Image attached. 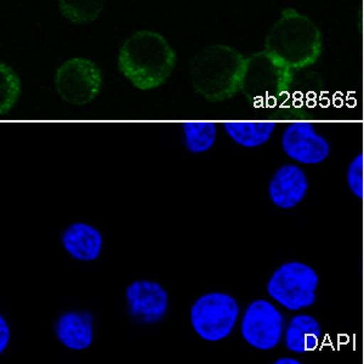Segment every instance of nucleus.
<instances>
[{"label":"nucleus","mask_w":364,"mask_h":364,"mask_svg":"<svg viewBox=\"0 0 364 364\" xmlns=\"http://www.w3.org/2000/svg\"><path fill=\"white\" fill-rule=\"evenodd\" d=\"M318 283L315 269L293 261L273 272L267 283V293L287 310L299 311L315 304Z\"/></svg>","instance_id":"5"},{"label":"nucleus","mask_w":364,"mask_h":364,"mask_svg":"<svg viewBox=\"0 0 364 364\" xmlns=\"http://www.w3.org/2000/svg\"><path fill=\"white\" fill-rule=\"evenodd\" d=\"M309 190L306 175L294 164L281 166L269 181V195L272 203L281 209L296 207Z\"/></svg>","instance_id":"11"},{"label":"nucleus","mask_w":364,"mask_h":364,"mask_svg":"<svg viewBox=\"0 0 364 364\" xmlns=\"http://www.w3.org/2000/svg\"><path fill=\"white\" fill-rule=\"evenodd\" d=\"M265 51L290 72L306 68L322 51L321 32L309 17L287 9L267 34Z\"/></svg>","instance_id":"3"},{"label":"nucleus","mask_w":364,"mask_h":364,"mask_svg":"<svg viewBox=\"0 0 364 364\" xmlns=\"http://www.w3.org/2000/svg\"><path fill=\"white\" fill-rule=\"evenodd\" d=\"M274 364H300V362L294 360V358H288V357H284V358H279V360H276Z\"/></svg>","instance_id":"21"},{"label":"nucleus","mask_w":364,"mask_h":364,"mask_svg":"<svg viewBox=\"0 0 364 364\" xmlns=\"http://www.w3.org/2000/svg\"><path fill=\"white\" fill-rule=\"evenodd\" d=\"M321 336L322 329L314 317L307 315L295 316L287 328V348L296 353L314 351L318 346Z\"/></svg>","instance_id":"14"},{"label":"nucleus","mask_w":364,"mask_h":364,"mask_svg":"<svg viewBox=\"0 0 364 364\" xmlns=\"http://www.w3.org/2000/svg\"><path fill=\"white\" fill-rule=\"evenodd\" d=\"M247 58L231 46H207L191 60L192 85L211 102L231 99L243 87Z\"/></svg>","instance_id":"2"},{"label":"nucleus","mask_w":364,"mask_h":364,"mask_svg":"<svg viewBox=\"0 0 364 364\" xmlns=\"http://www.w3.org/2000/svg\"><path fill=\"white\" fill-rule=\"evenodd\" d=\"M240 306L231 295L211 291L196 300L191 309V326L196 334L209 343L226 339L236 326Z\"/></svg>","instance_id":"4"},{"label":"nucleus","mask_w":364,"mask_h":364,"mask_svg":"<svg viewBox=\"0 0 364 364\" xmlns=\"http://www.w3.org/2000/svg\"><path fill=\"white\" fill-rule=\"evenodd\" d=\"M181 127L185 147L191 154H203L215 144L218 129L213 122H185Z\"/></svg>","instance_id":"16"},{"label":"nucleus","mask_w":364,"mask_h":364,"mask_svg":"<svg viewBox=\"0 0 364 364\" xmlns=\"http://www.w3.org/2000/svg\"><path fill=\"white\" fill-rule=\"evenodd\" d=\"M240 333L252 348L269 351L281 343L283 316L271 302L255 300L245 310Z\"/></svg>","instance_id":"7"},{"label":"nucleus","mask_w":364,"mask_h":364,"mask_svg":"<svg viewBox=\"0 0 364 364\" xmlns=\"http://www.w3.org/2000/svg\"><path fill=\"white\" fill-rule=\"evenodd\" d=\"M102 85V72L89 58H70L55 73V87L58 96L75 106H83L94 101Z\"/></svg>","instance_id":"6"},{"label":"nucleus","mask_w":364,"mask_h":364,"mask_svg":"<svg viewBox=\"0 0 364 364\" xmlns=\"http://www.w3.org/2000/svg\"><path fill=\"white\" fill-rule=\"evenodd\" d=\"M106 0H58L60 13L75 25L95 22L102 14Z\"/></svg>","instance_id":"17"},{"label":"nucleus","mask_w":364,"mask_h":364,"mask_svg":"<svg viewBox=\"0 0 364 364\" xmlns=\"http://www.w3.org/2000/svg\"><path fill=\"white\" fill-rule=\"evenodd\" d=\"M282 147L288 157L306 166L319 164L331 154L328 141L316 132L310 122L290 123L282 135Z\"/></svg>","instance_id":"9"},{"label":"nucleus","mask_w":364,"mask_h":364,"mask_svg":"<svg viewBox=\"0 0 364 364\" xmlns=\"http://www.w3.org/2000/svg\"><path fill=\"white\" fill-rule=\"evenodd\" d=\"M290 77V70L278 65L265 50L247 58L243 87L245 94H269L283 87Z\"/></svg>","instance_id":"10"},{"label":"nucleus","mask_w":364,"mask_h":364,"mask_svg":"<svg viewBox=\"0 0 364 364\" xmlns=\"http://www.w3.org/2000/svg\"><path fill=\"white\" fill-rule=\"evenodd\" d=\"M55 336L58 341L73 351L90 348L94 340V327L89 316L77 311H68L55 323Z\"/></svg>","instance_id":"13"},{"label":"nucleus","mask_w":364,"mask_h":364,"mask_svg":"<svg viewBox=\"0 0 364 364\" xmlns=\"http://www.w3.org/2000/svg\"><path fill=\"white\" fill-rule=\"evenodd\" d=\"M176 65V54L166 38L149 29L132 34L118 54L122 75L139 90L149 91L166 83Z\"/></svg>","instance_id":"1"},{"label":"nucleus","mask_w":364,"mask_h":364,"mask_svg":"<svg viewBox=\"0 0 364 364\" xmlns=\"http://www.w3.org/2000/svg\"><path fill=\"white\" fill-rule=\"evenodd\" d=\"M21 95V82L8 65H0V113L4 116L13 109Z\"/></svg>","instance_id":"18"},{"label":"nucleus","mask_w":364,"mask_h":364,"mask_svg":"<svg viewBox=\"0 0 364 364\" xmlns=\"http://www.w3.org/2000/svg\"><path fill=\"white\" fill-rule=\"evenodd\" d=\"M10 338H11V333H10L8 322L5 321L3 316H0V352H4L5 348H8Z\"/></svg>","instance_id":"20"},{"label":"nucleus","mask_w":364,"mask_h":364,"mask_svg":"<svg viewBox=\"0 0 364 364\" xmlns=\"http://www.w3.org/2000/svg\"><path fill=\"white\" fill-rule=\"evenodd\" d=\"M225 132L236 144L247 149L262 146L272 136L276 122H225Z\"/></svg>","instance_id":"15"},{"label":"nucleus","mask_w":364,"mask_h":364,"mask_svg":"<svg viewBox=\"0 0 364 364\" xmlns=\"http://www.w3.org/2000/svg\"><path fill=\"white\" fill-rule=\"evenodd\" d=\"M61 243L75 260L90 262L96 260L102 252L104 237L91 225L75 223L63 232Z\"/></svg>","instance_id":"12"},{"label":"nucleus","mask_w":364,"mask_h":364,"mask_svg":"<svg viewBox=\"0 0 364 364\" xmlns=\"http://www.w3.org/2000/svg\"><path fill=\"white\" fill-rule=\"evenodd\" d=\"M364 157L360 154L357 156L348 170V183L352 193L356 196L357 198H363L364 195Z\"/></svg>","instance_id":"19"},{"label":"nucleus","mask_w":364,"mask_h":364,"mask_svg":"<svg viewBox=\"0 0 364 364\" xmlns=\"http://www.w3.org/2000/svg\"><path fill=\"white\" fill-rule=\"evenodd\" d=\"M129 315L140 324H156L166 315L169 296L157 282L141 279L129 284L125 290Z\"/></svg>","instance_id":"8"}]
</instances>
